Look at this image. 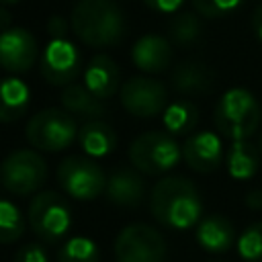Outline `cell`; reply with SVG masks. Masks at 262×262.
<instances>
[{
    "label": "cell",
    "instance_id": "44dd1931",
    "mask_svg": "<svg viewBox=\"0 0 262 262\" xmlns=\"http://www.w3.org/2000/svg\"><path fill=\"white\" fill-rule=\"evenodd\" d=\"M260 145H256L252 139H237L231 141L229 151L225 156V166L227 174L233 180H250L256 176L260 168Z\"/></svg>",
    "mask_w": 262,
    "mask_h": 262
},
{
    "label": "cell",
    "instance_id": "8992f818",
    "mask_svg": "<svg viewBox=\"0 0 262 262\" xmlns=\"http://www.w3.org/2000/svg\"><path fill=\"white\" fill-rule=\"evenodd\" d=\"M31 231L45 244H57L72 225V209L63 194L55 190H39L27 209Z\"/></svg>",
    "mask_w": 262,
    "mask_h": 262
},
{
    "label": "cell",
    "instance_id": "3957f363",
    "mask_svg": "<svg viewBox=\"0 0 262 262\" xmlns=\"http://www.w3.org/2000/svg\"><path fill=\"white\" fill-rule=\"evenodd\" d=\"M215 127L221 137L231 141L250 139L262 121V108L258 98L242 86H233L225 90L213 113Z\"/></svg>",
    "mask_w": 262,
    "mask_h": 262
},
{
    "label": "cell",
    "instance_id": "ffe728a7",
    "mask_svg": "<svg viewBox=\"0 0 262 262\" xmlns=\"http://www.w3.org/2000/svg\"><path fill=\"white\" fill-rule=\"evenodd\" d=\"M31 90L18 76L0 78V123H14L29 111Z\"/></svg>",
    "mask_w": 262,
    "mask_h": 262
},
{
    "label": "cell",
    "instance_id": "5bb4252c",
    "mask_svg": "<svg viewBox=\"0 0 262 262\" xmlns=\"http://www.w3.org/2000/svg\"><path fill=\"white\" fill-rule=\"evenodd\" d=\"M174 59V47L168 37L147 33L141 35L131 47V61L143 74H160L170 68Z\"/></svg>",
    "mask_w": 262,
    "mask_h": 262
},
{
    "label": "cell",
    "instance_id": "6da1fadb",
    "mask_svg": "<svg viewBox=\"0 0 262 262\" xmlns=\"http://www.w3.org/2000/svg\"><path fill=\"white\" fill-rule=\"evenodd\" d=\"M154 219L170 229H190L203 219V201L192 180L186 176H162L149 192Z\"/></svg>",
    "mask_w": 262,
    "mask_h": 262
},
{
    "label": "cell",
    "instance_id": "30bf717a",
    "mask_svg": "<svg viewBox=\"0 0 262 262\" xmlns=\"http://www.w3.org/2000/svg\"><path fill=\"white\" fill-rule=\"evenodd\" d=\"M41 76L47 84L66 88L76 84V78L84 74V57L80 47L70 39H51L41 53Z\"/></svg>",
    "mask_w": 262,
    "mask_h": 262
},
{
    "label": "cell",
    "instance_id": "1f68e13d",
    "mask_svg": "<svg viewBox=\"0 0 262 262\" xmlns=\"http://www.w3.org/2000/svg\"><path fill=\"white\" fill-rule=\"evenodd\" d=\"M246 207L248 209H254V211H260L262 209V188H252L246 194Z\"/></svg>",
    "mask_w": 262,
    "mask_h": 262
},
{
    "label": "cell",
    "instance_id": "484cf974",
    "mask_svg": "<svg viewBox=\"0 0 262 262\" xmlns=\"http://www.w3.org/2000/svg\"><path fill=\"white\" fill-rule=\"evenodd\" d=\"M27 219L23 217L20 209L8 201L0 199V244H14L25 233Z\"/></svg>",
    "mask_w": 262,
    "mask_h": 262
},
{
    "label": "cell",
    "instance_id": "277c9868",
    "mask_svg": "<svg viewBox=\"0 0 262 262\" xmlns=\"http://www.w3.org/2000/svg\"><path fill=\"white\" fill-rule=\"evenodd\" d=\"M78 121L61 106L35 113L25 125V139L37 151H63L78 139Z\"/></svg>",
    "mask_w": 262,
    "mask_h": 262
},
{
    "label": "cell",
    "instance_id": "2e32d148",
    "mask_svg": "<svg viewBox=\"0 0 262 262\" xmlns=\"http://www.w3.org/2000/svg\"><path fill=\"white\" fill-rule=\"evenodd\" d=\"M108 203L121 209H135L141 205L145 196V182L143 174H139L133 166H119L106 176V190Z\"/></svg>",
    "mask_w": 262,
    "mask_h": 262
},
{
    "label": "cell",
    "instance_id": "d590c367",
    "mask_svg": "<svg viewBox=\"0 0 262 262\" xmlns=\"http://www.w3.org/2000/svg\"><path fill=\"white\" fill-rule=\"evenodd\" d=\"M258 145H260V151H262V135H260V143Z\"/></svg>",
    "mask_w": 262,
    "mask_h": 262
},
{
    "label": "cell",
    "instance_id": "d4e9b609",
    "mask_svg": "<svg viewBox=\"0 0 262 262\" xmlns=\"http://www.w3.org/2000/svg\"><path fill=\"white\" fill-rule=\"evenodd\" d=\"M57 262H100V248L88 235H74L59 248Z\"/></svg>",
    "mask_w": 262,
    "mask_h": 262
},
{
    "label": "cell",
    "instance_id": "83f0119b",
    "mask_svg": "<svg viewBox=\"0 0 262 262\" xmlns=\"http://www.w3.org/2000/svg\"><path fill=\"white\" fill-rule=\"evenodd\" d=\"M192 8L199 16L205 18H223L235 12L244 0H190Z\"/></svg>",
    "mask_w": 262,
    "mask_h": 262
},
{
    "label": "cell",
    "instance_id": "e575fe53",
    "mask_svg": "<svg viewBox=\"0 0 262 262\" xmlns=\"http://www.w3.org/2000/svg\"><path fill=\"white\" fill-rule=\"evenodd\" d=\"M12 2H18V0H0V6H4V4H12Z\"/></svg>",
    "mask_w": 262,
    "mask_h": 262
},
{
    "label": "cell",
    "instance_id": "ba28073f",
    "mask_svg": "<svg viewBox=\"0 0 262 262\" xmlns=\"http://www.w3.org/2000/svg\"><path fill=\"white\" fill-rule=\"evenodd\" d=\"M59 188L76 201H94L106 190L104 170L88 156H66L55 172Z\"/></svg>",
    "mask_w": 262,
    "mask_h": 262
},
{
    "label": "cell",
    "instance_id": "ac0fdd59",
    "mask_svg": "<svg viewBox=\"0 0 262 262\" xmlns=\"http://www.w3.org/2000/svg\"><path fill=\"white\" fill-rule=\"evenodd\" d=\"M196 244L209 254H225L235 242V227L223 215H209L203 217L196 225Z\"/></svg>",
    "mask_w": 262,
    "mask_h": 262
},
{
    "label": "cell",
    "instance_id": "7a4b0ae2",
    "mask_svg": "<svg viewBox=\"0 0 262 262\" xmlns=\"http://www.w3.org/2000/svg\"><path fill=\"white\" fill-rule=\"evenodd\" d=\"M70 25L76 39L88 47H113L125 37V16L115 0H78Z\"/></svg>",
    "mask_w": 262,
    "mask_h": 262
},
{
    "label": "cell",
    "instance_id": "9c48e42d",
    "mask_svg": "<svg viewBox=\"0 0 262 262\" xmlns=\"http://www.w3.org/2000/svg\"><path fill=\"white\" fill-rule=\"evenodd\" d=\"M113 248L117 262H164L168 252L164 235L147 223L125 225L117 233Z\"/></svg>",
    "mask_w": 262,
    "mask_h": 262
},
{
    "label": "cell",
    "instance_id": "f546056e",
    "mask_svg": "<svg viewBox=\"0 0 262 262\" xmlns=\"http://www.w3.org/2000/svg\"><path fill=\"white\" fill-rule=\"evenodd\" d=\"M45 29H47V35L51 39H68V29H72V25L63 16L53 14V16L47 18V27Z\"/></svg>",
    "mask_w": 262,
    "mask_h": 262
},
{
    "label": "cell",
    "instance_id": "52a82bcc",
    "mask_svg": "<svg viewBox=\"0 0 262 262\" xmlns=\"http://www.w3.org/2000/svg\"><path fill=\"white\" fill-rule=\"evenodd\" d=\"M47 180V162L37 149H14L0 162V184L14 196L37 194Z\"/></svg>",
    "mask_w": 262,
    "mask_h": 262
},
{
    "label": "cell",
    "instance_id": "5b68a950",
    "mask_svg": "<svg viewBox=\"0 0 262 262\" xmlns=\"http://www.w3.org/2000/svg\"><path fill=\"white\" fill-rule=\"evenodd\" d=\"M182 160V145L166 131L139 133L129 145V162L143 176H164Z\"/></svg>",
    "mask_w": 262,
    "mask_h": 262
},
{
    "label": "cell",
    "instance_id": "836d02e7",
    "mask_svg": "<svg viewBox=\"0 0 262 262\" xmlns=\"http://www.w3.org/2000/svg\"><path fill=\"white\" fill-rule=\"evenodd\" d=\"M10 23H12V16H10V12H8L4 6H0V31H6V29H10Z\"/></svg>",
    "mask_w": 262,
    "mask_h": 262
},
{
    "label": "cell",
    "instance_id": "d6986e66",
    "mask_svg": "<svg viewBox=\"0 0 262 262\" xmlns=\"http://www.w3.org/2000/svg\"><path fill=\"white\" fill-rule=\"evenodd\" d=\"M78 143H80V149H82L84 156H88L92 160H100V158H106V156H111L115 151V147H117V133L102 119L86 121L80 127Z\"/></svg>",
    "mask_w": 262,
    "mask_h": 262
},
{
    "label": "cell",
    "instance_id": "d6a6232c",
    "mask_svg": "<svg viewBox=\"0 0 262 262\" xmlns=\"http://www.w3.org/2000/svg\"><path fill=\"white\" fill-rule=\"evenodd\" d=\"M252 29H254L258 41L262 43V2L256 6V10H254V14H252Z\"/></svg>",
    "mask_w": 262,
    "mask_h": 262
},
{
    "label": "cell",
    "instance_id": "8d00e7d4",
    "mask_svg": "<svg viewBox=\"0 0 262 262\" xmlns=\"http://www.w3.org/2000/svg\"><path fill=\"white\" fill-rule=\"evenodd\" d=\"M215 262H221V260H215Z\"/></svg>",
    "mask_w": 262,
    "mask_h": 262
},
{
    "label": "cell",
    "instance_id": "4dcf8cb0",
    "mask_svg": "<svg viewBox=\"0 0 262 262\" xmlns=\"http://www.w3.org/2000/svg\"><path fill=\"white\" fill-rule=\"evenodd\" d=\"M143 4L162 14H176L182 8L184 0H143Z\"/></svg>",
    "mask_w": 262,
    "mask_h": 262
},
{
    "label": "cell",
    "instance_id": "e0dca14e",
    "mask_svg": "<svg viewBox=\"0 0 262 262\" xmlns=\"http://www.w3.org/2000/svg\"><path fill=\"white\" fill-rule=\"evenodd\" d=\"M172 88L184 96H205L215 86V72L196 59H186L174 66L170 74Z\"/></svg>",
    "mask_w": 262,
    "mask_h": 262
},
{
    "label": "cell",
    "instance_id": "4316f807",
    "mask_svg": "<svg viewBox=\"0 0 262 262\" xmlns=\"http://www.w3.org/2000/svg\"><path fill=\"white\" fill-rule=\"evenodd\" d=\"M237 254L246 262H262V221L248 225L235 242Z\"/></svg>",
    "mask_w": 262,
    "mask_h": 262
},
{
    "label": "cell",
    "instance_id": "f1b7e54d",
    "mask_svg": "<svg viewBox=\"0 0 262 262\" xmlns=\"http://www.w3.org/2000/svg\"><path fill=\"white\" fill-rule=\"evenodd\" d=\"M14 262H49V256L41 244H27L14 254Z\"/></svg>",
    "mask_w": 262,
    "mask_h": 262
},
{
    "label": "cell",
    "instance_id": "9a60e30c",
    "mask_svg": "<svg viewBox=\"0 0 262 262\" xmlns=\"http://www.w3.org/2000/svg\"><path fill=\"white\" fill-rule=\"evenodd\" d=\"M82 84L100 100L113 98L121 90V68L119 63L106 55V53H96L88 59L84 74H82Z\"/></svg>",
    "mask_w": 262,
    "mask_h": 262
},
{
    "label": "cell",
    "instance_id": "8fae6325",
    "mask_svg": "<svg viewBox=\"0 0 262 262\" xmlns=\"http://www.w3.org/2000/svg\"><path fill=\"white\" fill-rule=\"evenodd\" d=\"M121 106L139 119L162 115L168 106V88L151 76H133L119 90Z\"/></svg>",
    "mask_w": 262,
    "mask_h": 262
},
{
    "label": "cell",
    "instance_id": "603a6c76",
    "mask_svg": "<svg viewBox=\"0 0 262 262\" xmlns=\"http://www.w3.org/2000/svg\"><path fill=\"white\" fill-rule=\"evenodd\" d=\"M162 123L166 133H170L172 137L178 135L188 137L199 125V108L190 100H174L162 113Z\"/></svg>",
    "mask_w": 262,
    "mask_h": 262
},
{
    "label": "cell",
    "instance_id": "7402d4cb",
    "mask_svg": "<svg viewBox=\"0 0 262 262\" xmlns=\"http://www.w3.org/2000/svg\"><path fill=\"white\" fill-rule=\"evenodd\" d=\"M61 108H66L74 117H84L88 121L102 119L106 115L104 100L96 98L84 84H70L59 94Z\"/></svg>",
    "mask_w": 262,
    "mask_h": 262
},
{
    "label": "cell",
    "instance_id": "7c38bea8",
    "mask_svg": "<svg viewBox=\"0 0 262 262\" xmlns=\"http://www.w3.org/2000/svg\"><path fill=\"white\" fill-rule=\"evenodd\" d=\"M39 59V43L25 27L0 31V68L8 74H25Z\"/></svg>",
    "mask_w": 262,
    "mask_h": 262
},
{
    "label": "cell",
    "instance_id": "4fadbf2b",
    "mask_svg": "<svg viewBox=\"0 0 262 262\" xmlns=\"http://www.w3.org/2000/svg\"><path fill=\"white\" fill-rule=\"evenodd\" d=\"M182 160L196 174H213L225 160L223 139L215 131H196L182 143Z\"/></svg>",
    "mask_w": 262,
    "mask_h": 262
},
{
    "label": "cell",
    "instance_id": "cb8c5ba5",
    "mask_svg": "<svg viewBox=\"0 0 262 262\" xmlns=\"http://www.w3.org/2000/svg\"><path fill=\"white\" fill-rule=\"evenodd\" d=\"M203 35V23L196 12L192 10H182L176 12L174 18L168 25V39L176 47H192L199 43Z\"/></svg>",
    "mask_w": 262,
    "mask_h": 262
}]
</instances>
